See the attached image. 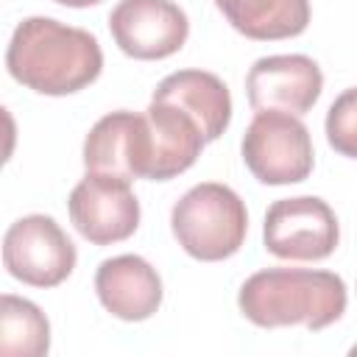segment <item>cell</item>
I'll return each instance as SVG.
<instances>
[{
	"instance_id": "cell-1",
	"label": "cell",
	"mask_w": 357,
	"mask_h": 357,
	"mask_svg": "<svg viewBox=\"0 0 357 357\" xmlns=\"http://www.w3.org/2000/svg\"><path fill=\"white\" fill-rule=\"evenodd\" d=\"M11 78L39 95L61 98L89 86L103 70L98 39L53 17L22 20L6 47Z\"/></svg>"
},
{
	"instance_id": "cell-2",
	"label": "cell",
	"mask_w": 357,
	"mask_h": 357,
	"mask_svg": "<svg viewBox=\"0 0 357 357\" xmlns=\"http://www.w3.org/2000/svg\"><path fill=\"white\" fill-rule=\"evenodd\" d=\"M346 304V282L332 271L312 268H265L251 273L237 293L243 318L262 329L304 326L321 332L343 318Z\"/></svg>"
},
{
	"instance_id": "cell-3",
	"label": "cell",
	"mask_w": 357,
	"mask_h": 357,
	"mask_svg": "<svg viewBox=\"0 0 357 357\" xmlns=\"http://www.w3.org/2000/svg\"><path fill=\"white\" fill-rule=\"evenodd\" d=\"M170 229L192 259L220 262L234 257L245 243L248 209L231 187L201 181L173 204Z\"/></svg>"
},
{
	"instance_id": "cell-4",
	"label": "cell",
	"mask_w": 357,
	"mask_h": 357,
	"mask_svg": "<svg viewBox=\"0 0 357 357\" xmlns=\"http://www.w3.org/2000/svg\"><path fill=\"white\" fill-rule=\"evenodd\" d=\"M240 153L251 176L268 187L298 184L312 173L315 151L310 128L298 114L268 109L248 123Z\"/></svg>"
},
{
	"instance_id": "cell-5",
	"label": "cell",
	"mask_w": 357,
	"mask_h": 357,
	"mask_svg": "<svg viewBox=\"0 0 357 357\" xmlns=\"http://www.w3.org/2000/svg\"><path fill=\"white\" fill-rule=\"evenodd\" d=\"M340 240V223L332 206L318 195L279 198L268 206L262 223L265 251L279 259L318 262L326 259Z\"/></svg>"
},
{
	"instance_id": "cell-6",
	"label": "cell",
	"mask_w": 357,
	"mask_h": 357,
	"mask_svg": "<svg viewBox=\"0 0 357 357\" xmlns=\"http://www.w3.org/2000/svg\"><path fill=\"white\" fill-rule=\"evenodd\" d=\"M78 251L50 215H25L3 234V265L8 276L31 287H56L75 268Z\"/></svg>"
},
{
	"instance_id": "cell-7",
	"label": "cell",
	"mask_w": 357,
	"mask_h": 357,
	"mask_svg": "<svg viewBox=\"0 0 357 357\" xmlns=\"http://www.w3.org/2000/svg\"><path fill=\"white\" fill-rule=\"evenodd\" d=\"M67 212L75 231L92 245L128 240L139 226V201L128 178L86 173L67 198Z\"/></svg>"
},
{
	"instance_id": "cell-8",
	"label": "cell",
	"mask_w": 357,
	"mask_h": 357,
	"mask_svg": "<svg viewBox=\"0 0 357 357\" xmlns=\"http://www.w3.org/2000/svg\"><path fill=\"white\" fill-rule=\"evenodd\" d=\"M114 45L139 61L178 53L190 36V20L173 0H120L109 14Z\"/></svg>"
},
{
	"instance_id": "cell-9",
	"label": "cell",
	"mask_w": 357,
	"mask_h": 357,
	"mask_svg": "<svg viewBox=\"0 0 357 357\" xmlns=\"http://www.w3.org/2000/svg\"><path fill=\"white\" fill-rule=\"evenodd\" d=\"M153 159L151 123L139 112L117 109L103 114L84 139L86 173H106L120 178H148Z\"/></svg>"
},
{
	"instance_id": "cell-10",
	"label": "cell",
	"mask_w": 357,
	"mask_h": 357,
	"mask_svg": "<svg viewBox=\"0 0 357 357\" xmlns=\"http://www.w3.org/2000/svg\"><path fill=\"white\" fill-rule=\"evenodd\" d=\"M324 89V73L304 53H279L257 59L245 73V95L254 112L307 114Z\"/></svg>"
},
{
	"instance_id": "cell-11",
	"label": "cell",
	"mask_w": 357,
	"mask_h": 357,
	"mask_svg": "<svg viewBox=\"0 0 357 357\" xmlns=\"http://www.w3.org/2000/svg\"><path fill=\"white\" fill-rule=\"evenodd\" d=\"M95 293L106 312L120 321H148L162 304V279L139 254L109 257L95 271Z\"/></svg>"
},
{
	"instance_id": "cell-12",
	"label": "cell",
	"mask_w": 357,
	"mask_h": 357,
	"mask_svg": "<svg viewBox=\"0 0 357 357\" xmlns=\"http://www.w3.org/2000/svg\"><path fill=\"white\" fill-rule=\"evenodd\" d=\"M145 117L151 123V142H153L148 181H170L184 170H190L206 145L201 126L176 103L153 100V98L145 109Z\"/></svg>"
},
{
	"instance_id": "cell-13",
	"label": "cell",
	"mask_w": 357,
	"mask_h": 357,
	"mask_svg": "<svg viewBox=\"0 0 357 357\" xmlns=\"http://www.w3.org/2000/svg\"><path fill=\"white\" fill-rule=\"evenodd\" d=\"M153 100H167L184 109L204 131V139H218L231 123V95L229 86L206 70H176L165 75L153 95Z\"/></svg>"
},
{
	"instance_id": "cell-14",
	"label": "cell",
	"mask_w": 357,
	"mask_h": 357,
	"mask_svg": "<svg viewBox=\"0 0 357 357\" xmlns=\"http://www.w3.org/2000/svg\"><path fill=\"white\" fill-rule=\"evenodd\" d=\"M226 22L257 42L290 39L310 25V0H215Z\"/></svg>"
},
{
	"instance_id": "cell-15",
	"label": "cell",
	"mask_w": 357,
	"mask_h": 357,
	"mask_svg": "<svg viewBox=\"0 0 357 357\" xmlns=\"http://www.w3.org/2000/svg\"><path fill=\"white\" fill-rule=\"evenodd\" d=\"M50 349V321L45 312L14 293L0 296V354L45 357Z\"/></svg>"
},
{
	"instance_id": "cell-16",
	"label": "cell",
	"mask_w": 357,
	"mask_h": 357,
	"mask_svg": "<svg viewBox=\"0 0 357 357\" xmlns=\"http://www.w3.org/2000/svg\"><path fill=\"white\" fill-rule=\"evenodd\" d=\"M326 142L349 159H357V86L343 89L326 112Z\"/></svg>"
},
{
	"instance_id": "cell-17",
	"label": "cell",
	"mask_w": 357,
	"mask_h": 357,
	"mask_svg": "<svg viewBox=\"0 0 357 357\" xmlns=\"http://www.w3.org/2000/svg\"><path fill=\"white\" fill-rule=\"evenodd\" d=\"M59 6H70V8H86V6H98L100 0H53Z\"/></svg>"
}]
</instances>
